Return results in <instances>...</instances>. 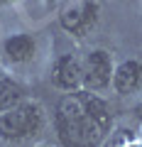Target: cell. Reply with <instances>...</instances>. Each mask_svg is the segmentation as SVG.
Listing matches in <instances>:
<instances>
[{
	"instance_id": "obj_1",
	"label": "cell",
	"mask_w": 142,
	"mask_h": 147,
	"mask_svg": "<svg viewBox=\"0 0 142 147\" xmlns=\"http://www.w3.org/2000/svg\"><path fill=\"white\" fill-rule=\"evenodd\" d=\"M54 123L64 145H98L110 130L113 115L100 96L76 88L59 100Z\"/></svg>"
},
{
	"instance_id": "obj_2",
	"label": "cell",
	"mask_w": 142,
	"mask_h": 147,
	"mask_svg": "<svg viewBox=\"0 0 142 147\" xmlns=\"http://www.w3.org/2000/svg\"><path fill=\"white\" fill-rule=\"evenodd\" d=\"M44 127V110L34 100H25L0 113V140L20 142L39 135Z\"/></svg>"
},
{
	"instance_id": "obj_3",
	"label": "cell",
	"mask_w": 142,
	"mask_h": 147,
	"mask_svg": "<svg viewBox=\"0 0 142 147\" xmlns=\"http://www.w3.org/2000/svg\"><path fill=\"white\" fill-rule=\"evenodd\" d=\"M98 12H100V7H98L96 0H81V3H76V5L66 7V10L61 12V17H59V22H61V27L69 32V34L83 37V34H88V32L96 27Z\"/></svg>"
},
{
	"instance_id": "obj_4",
	"label": "cell",
	"mask_w": 142,
	"mask_h": 147,
	"mask_svg": "<svg viewBox=\"0 0 142 147\" xmlns=\"http://www.w3.org/2000/svg\"><path fill=\"white\" fill-rule=\"evenodd\" d=\"M113 81V61L105 49H93L83 61V84L91 91H103Z\"/></svg>"
},
{
	"instance_id": "obj_5",
	"label": "cell",
	"mask_w": 142,
	"mask_h": 147,
	"mask_svg": "<svg viewBox=\"0 0 142 147\" xmlns=\"http://www.w3.org/2000/svg\"><path fill=\"white\" fill-rule=\"evenodd\" d=\"M52 81L61 91H76L83 84V64L74 54H64L52 66Z\"/></svg>"
},
{
	"instance_id": "obj_6",
	"label": "cell",
	"mask_w": 142,
	"mask_h": 147,
	"mask_svg": "<svg viewBox=\"0 0 142 147\" xmlns=\"http://www.w3.org/2000/svg\"><path fill=\"white\" fill-rule=\"evenodd\" d=\"M142 84V64L137 59H127L113 71V88L118 93H132Z\"/></svg>"
},
{
	"instance_id": "obj_7",
	"label": "cell",
	"mask_w": 142,
	"mask_h": 147,
	"mask_svg": "<svg viewBox=\"0 0 142 147\" xmlns=\"http://www.w3.org/2000/svg\"><path fill=\"white\" fill-rule=\"evenodd\" d=\"M34 49H37V44H34V39H32L30 34H12V37H7L5 42H3V54H5V59L12 61V64L30 61V59L34 57Z\"/></svg>"
},
{
	"instance_id": "obj_8",
	"label": "cell",
	"mask_w": 142,
	"mask_h": 147,
	"mask_svg": "<svg viewBox=\"0 0 142 147\" xmlns=\"http://www.w3.org/2000/svg\"><path fill=\"white\" fill-rule=\"evenodd\" d=\"M20 100H22V88L12 79L0 76V113L12 108V105H17Z\"/></svg>"
},
{
	"instance_id": "obj_9",
	"label": "cell",
	"mask_w": 142,
	"mask_h": 147,
	"mask_svg": "<svg viewBox=\"0 0 142 147\" xmlns=\"http://www.w3.org/2000/svg\"><path fill=\"white\" fill-rule=\"evenodd\" d=\"M135 115H137V120H142V103L135 108Z\"/></svg>"
},
{
	"instance_id": "obj_10",
	"label": "cell",
	"mask_w": 142,
	"mask_h": 147,
	"mask_svg": "<svg viewBox=\"0 0 142 147\" xmlns=\"http://www.w3.org/2000/svg\"><path fill=\"white\" fill-rule=\"evenodd\" d=\"M10 3H17V0H0V5H10Z\"/></svg>"
}]
</instances>
